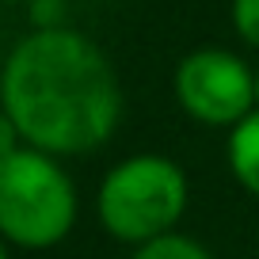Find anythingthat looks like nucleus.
<instances>
[{
  "label": "nucleus",
  "instance_id": "obj_1",
  "mask_svg": "<svg viewBox=\"0 0 259 259\" xmlns=\"http://www.w3.org/2000/svg\"><path fill=\"white\" fill-rule=\"evenodd\" d=\"M0 107L23 145L50 156L99 149L122 118V84L111 57L73 27L31 31L0 65Z\"/></svg>",
  "mask_w": 259,
  "mask_h": 259
},
{
  "label": "nucleus",
  "instance_id": "obj_4",
  "mask_svg": "<svg viewBox=\"0 0 259 259\" xmlns=\"http://www.w3.org/2000/svg\"><path fill=\"white\" fill-rule=\"evenodd\" d=\"M176 99L194 122L233 130L255 111V73L233 50H194L176 65Z\"/></svg>",
  "mask_w": 259,
  "mask_h": 259
},
{
  "label": "nucleus",
  "instance_id": "obj_12",
  "mask_svg": "<svg viewBox=\"0 0 259 259\" xmlns=\"http://www.w3.org/2000/svg\"><path fill=\"white\" fill-rule=\"evenodd\" d=\"M4 4H23V8H27V4H31V0H4Z\"/></svg>",
  "mask_w": 259,
  "mask_h": 259
},
{
  "label": "nucleus",
  "instance_id": "obj_6",
  "mask_svg": "<svg viewBox=\"0 0 259 259\" xmlns=\"http://www.w3.org/2000/svg\"><path fill=\"white\" fill-rule=\"evenodd\" d=\"M130 259H213L206 244H198L194 236L183 233H168V236H156L149 244H138V251Z\"/></svg>",
  "mask_w": 259,
  "mask_h": 259
},
{
  "label": "nucleus",
  "instance_id": "obj_8",
  "mask_svg": "<svg viewBox=\"0 0 259 259\" xmlns=\"http://www.w3.org/2000/svg\"><path fill=\"white\" fill-rule=\"evenodd\" d=\"M31 16V31H50V27H65V0H31L27 4Z\"/></svg>",
  "mask_w": 259,
  "mask_h": 259
},
{
  "label": "nucleus",
  "instance_id": "obj_9",
  "mask_svg": "<svg viewBox=\"0 0 259 259\" xmlns=\"http://www.w3.org/2000/svg\"><path fill=\"white\" fill-rule=\"evenodd\" d=\"M16 149H23V134H19V126L8 118V111L0 107V160L12 156Z\"/></svg>",
  "mask_w": 259,
  "mask_h": 259
},
{
  "label": "nucleus",
  "instance_id": "obj_3",
  "mask_svg": "<svg viewBox=\"0 0 259 259\" xmlns=\"http://www.w3.org/2000/svg\"><path fill=\"white\" fill-rule=\"evenodd\" d=\"M187 176L164 153H138L114 164L96 191L99 225L122 244H149L176 233L187 210Z\"/></svg>",
  "mask_w": 259,
  "mask_h": 259
},
{
  "label": "nucleus",
  "instance_id": "obj_10",
  "mask_svg": "<svg viewBox=\"0 0 259 259\" xmlns=\"http://www.w3.org/2000/svg\"><path fill=\"white\" fill-rule=\"evenodd\" d=\"M0 259H12V251H8V240L0 236Z\"/></svg>",
  "mask_w": 259,
  "mask_h": 259
},
{
  "label": "nucleus",
  "instance_id": "obj_5",
  "mask_svg": "<svg viewBox=\"0 0 259 259\" xmlns=\"http://www.w3.org/2000/svg\"><path fill=\"white\" fill-rule=\"evenodd\" d=\"M225 156H229L233 179L251 198H259V111H251L244 122H236V126L229 130Z\"/></svg>",
  "mask_w": 259,
  "mask_h": 259
},
{
  "label": "nucleus",
  "instance_id": "obj_11",
  "mask_svg": "<svg viewBox=\"0 0 259 259\" xmlns=\"http://www.w3.org/2000/svg\"><path fill=\"white\" fill-rule=\"evenodd\" d=\"M255 111H259V69H255Z\"/></svg>",
  "mask_w": 259,
  "mask_h": 259
},
{
  "label": "nucleus",
  "instance_id": "obj_2",
  "mask_svg": "<svg viewBox=\"0 0 259 259\" xmlns=\"http://www.w3.org/2000/svg\"><path fill=\"white\" fill-rule=\"evenodd\" d=\"M76 187L57 156L42 149H16L0 160V236L12 248L46 251L76 225Z\"/></svg>",
  "mask_w": 259,
  "mask_h": 259
},
{
  "label": "nucleus",
  "instance_id": "obj_7",
  "mask_svg": "<svg viewBox=\"0 0 259 259\" xmlns=\"http://www.w3.org/2000/svg\"><path fill=\"white\" fill-rule=\"evenodd\" d=\"M233 27L248 46L259 50V0H233Z\"/></svg>",
  "mask_w": 259,
  "mask_h": 259
}]
</instances>
